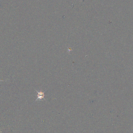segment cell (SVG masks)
Returning a JSON list of instances; mask_svg holds the SVG:
<instances>
[{
  "label": "cell",
  "mask_w": 133,
  "mask_h": 133,
  "mask_svg": "<svg viewBox=\"0 0 133 133\" xmlns=\"http://www.w3.org/2000/svg\"><path fill=\"white\" fill-rule=\"evenodd\" d=\"M37 91V99L36 100V101H39V100H42L43 99H44V96H45V95H44V92H43L42 91H37V90H36Z\"/></svg>",
  "instance_id": "obj_1"
}]
</instances>
